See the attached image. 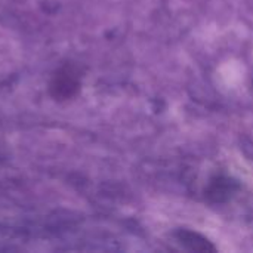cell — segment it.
I'll return each instance as SVG.
<instances>
[{
	"label": "cell",
	"mask_w": 253,
	"mask_h": 253,
	"mask_svg": "<svg viewBox=\"0 0 253 253\" xmlns=\"http://www.w3.org/2000/svg\"><path fill=\"white\" fill-rule=\"evenodd\" d=\"M82 87V70L74 62L61 65L50 77L49 93L55 101L73 99Z\"/></svg>",
	"instance_id": "1"
},
{
	"label": "cell",
	"mask_w": 253,
	"mask_h": 253,
	"mask_svg": "<svg viewBox=\"0 0 253 253\" xmlns=\"http://www.w3.org/2000/svg\"><path fill=\"white\" fill-rule=\"evenodd\" d=\"M179 240L184 245L190 243L193 251H209V249L213 251L212 246H208V240L202 239L199 234L191 233V231H182V233H179Z\"/></svg>",
	"instance_id": "2"
}]
</instances>
